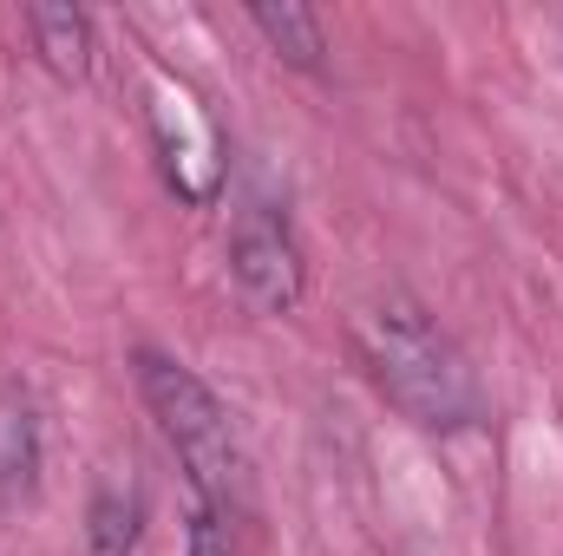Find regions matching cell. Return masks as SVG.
Segmentation results:
<instances>
[{"mask_svg": "<svg viewBox=\"0 0 563 556\" xmlns=\"http://www.w3.org/2000/svg\"><path fill=\"white\" fill-rule=\"evenodd\" d=\"M354 360L374 380V393L420 432H465L485 413L478 374L465 347L426 314L413 294H374L354 308Z\"/></svg>", "mask_w": 563, "mask_h": 556, "instance_id": "obj_1", "label": "cell"}, {"mask_svg": "<svg viewBox=\"0 0 563 556\" xmlns=\"http://www.w3.org/2000/svg\"><path fill=\"white\" fill-rule=\"evenodd\" d=\"M139 374V393H144V413L157 419L164 445L177 452L197 504L210 518H243L250 504V465H243V445H236V425H230V407L203 387V374H190L184 360L157 354V347H139L132 360Z\"/></svg>", "mask_w": 563, "mask_h": 556, "instance_id": "obj_2", "label": "cell"}, {"mask_svg": "<svg viewBox=\"0 0 563 556\" xmlns=\"http://www.w3.org/2000/svg\"><path fill=\"white\" fill-rule=\"evenodd\" d=\"M144 119H151V144H157V164H164L170 190L184 203H217V190H223V138H217L210 105L184 79L151 73Z\"/></svg>", "mask_w": 563, "mask_h": 556, "instance_id": "obj_3", "label": "cell"}, {"mask_svg": "<svg viewBox=\"0 0 563 556\" xmlns=\"http://www.w3.org/2000/svg\"><path fill=\"white\" fill-rule=\"evenodd\" d=\"M230 281L256 314H295L301 308L308 263H301V243H295L282 210L256 203V210L236 216V230H230Z\"/></svg>", "mask_w": 563, "mask_h": 556, "instance_id": "obj_4", "label": "cell"}, {"mask_svg": "<svg viewBox=\"0 0 563 556\" xmlns=\"http://www.w3.org/2000/svg\"><path fill=\"white\" fill-rule=\"evenodd\" d=\"M139 537H144V485L132 471H106L92 485V504H86L79 556H139Z\"/></svg>", "mask_w": 563, "mask_h": 556, "instance_id": "obj_5", "label": "cell"}, {"mask_svg": "<svg viewBox=\"0 0 563 556\" xmlns=\"http://www.w3.org/2000/svg\"><path fill=\"white\" fill-rule=\"evenodd\" d=\"M26 40H33V59L59 86H86L92 79V59H99L92 13H79V7H26Z\"/></svg>", "mask_w": 563, "mask_h": 556, "instance_id": "obj_6", "label": "cell"}, {"mask_svg": "<svg viewBox=\"0 0 563 556\" xmlns=\"http://www.w3.org/2000/svg\"><path fill=\"white\" fill-rule=\"evenodd\" d=\"M40 485V407L20 380L0 387V504L33 498Z\"/></svg>", "mask_w": 563, "mask_h": 556, "instance_id": "obj_7", "label": "cell"}, {"mask_svg": "<svg viewBox=\"0 0 563 556\" xmlns=\"http://www.w3.org/2000/svg\"><path fill=\"white\" fill-rule=\"evenodd\" d=\"M250 26L269 40V53L288 59L295 73H321L328 33H321V20H314L308 7H295V0H256V7H250Z\"/></svg>", "mask_w": 563, "mask_h": 556, "instance_id": "obj_8", "label": "cell"}, {"mask_svg": "<svg viewBox=\"0 0 563 556\" xmlns=\"http://www.w3.org/2000/svg\"><path fill=\"white\" fill-rule=\"evenodd\" d=\"M190 556H236L230 551V524L210 518L203 504H197V518H190Z\"/></svg>", "mask_w": 563, "mask_h": 556, "instance_id": "obj_9", "label": "cell"}]
</instances>
